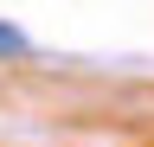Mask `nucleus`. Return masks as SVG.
Masks as SVG:
<instances>
[{
	"mask_svg": "<svg viewBox=\"0 0 154 147\" xmlns=\"http://www.w3.org/2000/svg\"><path fill=\"white\" fill-rule=\"evenodd\" d=\"M0 51H26V39H19L13 26H0Z\"/></svg>",
	"mask_w": 154,
	"mask_h": 147,
	"instance_id": "nucleus-1",
	"label": "nucleus"
}]
</instances>
